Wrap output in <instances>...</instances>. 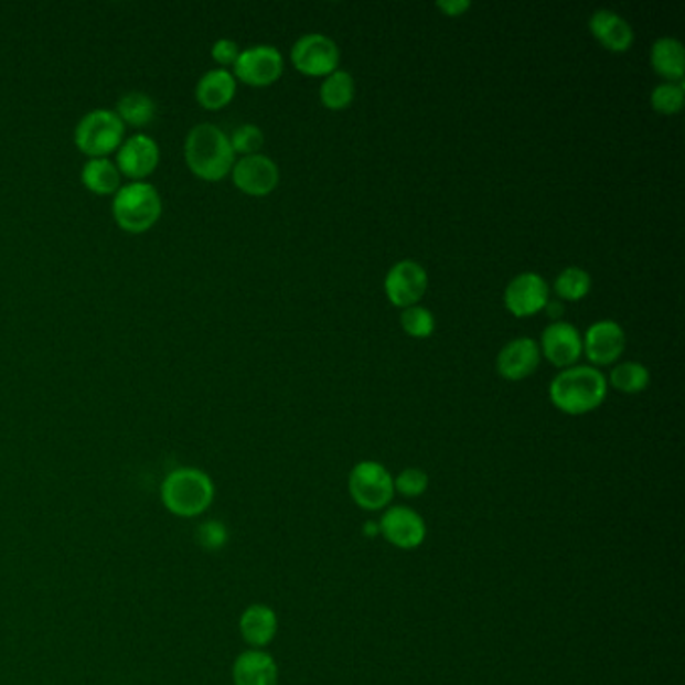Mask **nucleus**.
I'll use <instances>...</instances> for the list:
<instances>
[{
  "instance_id": "obj_1",
  "label": "nucleus",
  "mask_w": 685,
  "mask_h": 685,
  "mask_svg": "<svg viewBox=\"0 0 685 685\" xmlns=\"http://www.w3.org/2000/svg\"><path fill=\"white\" fill-rule=\"evenodd\" d=\"M159 499L173 517H202L214 505V479L197 467H178L163 477Z\"/></svg>"
},
{
  "instance_id": "obj_2",
  "label": "nucleus",
  "mask_w": 685,
  "mask_h": 685,
  "mask_svg": "<svg viewBox=\"0 0 685 685\" xmlns=\"http://www.w3.org/2000/svg\"><path fill=\"white\" fill-rule=\"evenodd\" d=\"M549 398L563 415H589L606 403V374L593 366L565 368L550 381Z\"/></svg>"
},
{
  "instance_id": "obj_3",
  "label": "nucleus",
  "mask_w": 685,
  "mask_h": 685,
  "mask_svg": "<svg viewBox=\"0 0 685 685\" xmlns=\"http://www.w3.org/2000/svg\"><path fill=\"white\" fill-rule=\"evenodd\" d=\"M185 163L193 175L203 181H222L232 173L236 153L229 137L214 124H200L185 137Z\"/></svg>"
},
{
  "instance_id": "obj_4",
  "label": "nucleus",
  "mask_w": 685,
  "mask_h": 685,
  "mask_svg": "<svg viewBox=\"0 0 685 685\" xmlns=\"http://www.w3.org/2000/svg\"><path fill=\"white\" fill-rule=\"evenodd\" d=\"M163 202L158 188L149 181H129L113 197V217L129 234H143L158 224Z\"/></svg>"
},
{
  "instance_id": "obj_5",
  "label": "nucleus",
  "mask_w": 685,
  "mask_h": 685,
  "mask_svg": "<svg viewBox=\"0 0 685 685\" xmlns=\"http://www.w3.org/2000/svg\"><path fill=\"white\" fill-rule=\"evenodd\" d=\"M125 141V125L113 109H93L75 127V146L90 158H109Z\"/></svg>"
},
{
  "instance_id": "obj_6",
  "label": "nucleus",
  "mask_w": 685,
  "mask_h": 685,
  "mask_svg": "<svg viewBox=\"0 0 685 685\" xmlns=\"http://www.w3.org/2000/svg\"><path fill=\"white\" fill-rule=\"evenodd\" d=\"M349 493L362 511H384L396 494L394 477L381 462H358L349 474Z\"/></svg>"
},
{
  "instance_id": "obj_7",
  "label": "nucleus",
  "mask_w": 685,
  "mask_h": 685,
  "mask_svg": "<svg viewBox=\"0 0 685 685\" xmlns=\"http://www.w3.org/2000/svg\"><path fill=\"white\" fill-rule=\"evenodd\" d=\"M290 58L306 77H328L340 65V49L327 34L308 33L293 43Z\"/></svg>"
},
{
  "instance_id": "obj_8",
  "label": "nucleus",
  "mask_w": 685,
  "mask_h": 685,
  "mask_svg": "<svg viewBox=\"0 0 685 685\" xmlns=\"http://www.w3.org/2000/svg\"><path fill=\"white\" fill-rule=\"evenodd\" d=\"M283 75V56L276 46L244 49L234 65V77L249 87H270Z\"/></svg>"
},
{
  "instance_id": "obj_9",
  "label": "nucleus",
  "mask_w": 685,
  "mask_h": 685,
  "mask_svg": "<svg viewBox=\"0 0 685 685\" xmlns=\"http://www.w3.org/2000/svg\"><path fill=\"white\" fill-rule=\"evenodd\" d=\"M427 270L413 259L396 261L384 278V292L388 302L400 310L418 306V302L427 296Z\"/></svg>"
},
{
  "instance_id": "obj_10",
  "label": "nucleus",
  "mask_w": 685,
  "mask_h": 685,
  "mask_svg": "<svg viewBox=\"0 0 685 685\" xmlns=\"http://www.w3.org/2000/svg\"><path fill=\"white\" fill-rule=\"evenodd\" d=\"M378 528L384 539L396 549H418L427 539V523L410 506H388L378 521Z\"/></svg>"
},
{
  "instance_id": "obj_11",
  "label": "nucleus",
  "mask_w": 685,
  "mask_h": 685,
  "mask_svg": "<svg viewBox=\"0 0 685 685\" xmlns=\"http://www.w3.org/2000/svg\"><path fill=\"white\" fill-rule=\"evenodd\" d=\"M229 175L237 190L251 197H266L280 183V169L276 161L261 153L236 159Z\"/></svg>"
},
{
  "instance_id": "obj_12",
  "label": "nucleus",
  "mask_w": 685,
  "mask_h": 685,
  "mask_svg": "<svg viewBox=\"0 0 685 685\" xmlns=\"http://www.w3.org/2000/svg\"><path fill=\"white\" fill-rule=\"evenodd\" d=\"M503 300L506 310L515 318H531L543 312L549 302V283L535 271L518 274L509 281Z\"/></svg>"
},
{
  "instance_id": "obj_13",
  "label": "nucleus",
  "mask_w": 685,
  "mask_h": 685,
  "mask_svg": "<svg viewBox=\"0 0 685 685\" xmlns=\"http://www.w3.org/2000/svg\"><path fill=\"white\" fill-rule=\"evenodd\" d=\"M540 356L557 368H571L584 354V338L569 322H550L540 334Z\"/></svg>"
},
{
  "instance_id": "obj_14",
  "label": "nucleus",
  "mask_w": 685,
  "mask_h": 685,
  "mask_svg": "<svg viewBox=\"0 0 685 685\" xmlns=\"http://www.w3.org/2000/svg\"><path fill=\"white\" fill-rule=\"evenodd\" d=\"M158 141L146 133H136L127 137L121 147L117 149V168L121 175L131 181H146L147 175H151L159 165Z\"/></svg>"
},
{
  "instance_id": "obj_15",
  "label": "nucleus",
  "mask_w": 685,
  "mask_h": 685,
  "mask_svg": "<svg viewBox=\"0 0 685 685\" xmlns=\"http://www.w3.org/2000/svg\"><path fill=\"white\" fill-rule=\"evenodd\" d=\"M584 338V354L593 368L618 362L625 350V332L616 320H599L587 328Z\"/></svg>"
},
{
  "instance_id": "obj_16",
  "label": "nucleus",
  "mask_w": 685,
  "mask_h": 685,
  "mask_svg": "<svg viewBox=\"0 0 685 685\" xmlns=\"http://www.w3.org/2000/svg\"><path fill=\"white\" fill-rule=\"evenodd\" d=\"M539 362V342L527 336L515 338L499 352L496 371L505 381L518 383L537 371Z\"/></svg>"
},
{
  "instance_id": "obj_17",
  "label": "nucleus",
  "mask_w": 685,
  "mask_h": 685,
  "mask_svg": "<svg viewBox=\"0 0 685 685\" xmlns=\"http://www.w3.org/2000/svg\"><path fill=\"white\" fill-rule=\"evenodd\" d=\"M589 31L596 36L597 43L609 53H628L635 41L631 24L618 12L607 9L591 14Z\"/></svg>"
},
{
  "instance_id": "obj_18",
  "label": "nucleus",
  "mask_w": 685,
  "mask_h": 685,
  "mask_svg": "<svg viewBox=\"0 0 685 685\" xmlns=\"http://www.w3.org/2000/svg\"><path fill=\"white\" fill-rule=\"evenodd\" d=\"M278 663L264 650H246L232 665L234 685H278Z\"/></svg>"
},
{
  "instance_id": "obj_19",
  "label": "nucleus",
  "mask_w": 685,
  "mask_h": 685,
  "mask_svg": "<svg viewBox=\"0 0 685 685\" xmlns=\"http://www.w3.org/2000/svg\"><path fill=\"white\" fill-rule=\"evenodd\" d=\"M239 635L246 641L249 650L268 647L278 633V616L271 607L264 603H251L239 616Z\"/></svg>"
},
{
  "instance_id": "obj_20",
  "label": "nucleus",
  "mask_w": 685,
  "mask_h": 685,
  "mask_svg": "<svg viewBox=\"0 0 685 685\" xmlns=\"http://www.w3.org/2000/svg\"><path fill=\"white\" fill-rule=\"evenodd\" d=\"M237 90V81L232 71L227 68H212L203 75L202 79L195 85V101L202 105L203 109L217 111L224 109L225 105L234 101Z\"/></svg>"
},
{
  "instance_id": "obj_21",
  "label": "nucleus",
  "mask_w": 685,
  "mask_h": 685,
  "mask_svg": "<svg viewBox=\"0 0 685 685\" xmlns=\"http://www.w3.org/2000/svg\"><path fill=\"white\" fill-rule=\"evenodd\" d=\"M652 68L665 83H682L685 75V55L682 41L674 36L657 39L652 46Z\"/></svg>"
},
{
  "instance_id": "obj_22",
  "label": "nucleus",
  "mask_w": 685,
  "mask_h": 685,
  "mask_svg": "<svg viewBox=\"0 0 685 685\" xmlns=\"http://www.w3.org/2000/svg\"><path fill=\"white\" fill-rule=\"evenodd\" d=\"M81 181L97 195H115L121 188V171L109 158H90L81 169Z\"/></svg>"
},
{
  "instance_id": "obj_23",
  "label": "nucleus",
  "mask_w": 685,
  "mask_h": 685,
  "mask_svg": "<svg viewBox=\"0 0 685 685\" xmlns=\"http://www.w3.org/2000/svg\"><path fill=\"white\" fill-rule=\"evenodd\" d=\"M115 113L119 115V119L124 121V125H131V127H146L151 124L158 115V103L147 95L143 90H129L121 95V99L117 101V109Z\"/></svg>"
},
{
  "instance_id": "obj_24",
  "label": "nucleus",
  "mask_w": 685,
  "mask_h": 685,
  "mask_svg": "<svg viewBox=\"0 0 685 685\" xmlns=\"http://www.w3.org/2000/svg\"><path fill=\"white\" fill-rule=\"evenodd\" d=\"M356 97V85L349 71H334L322 81L320 87V101L330 111H342L349 109Z\"/></svg>"
},
{
  "instance_id": "obj_25",
  "label": "nucleus",
  "mask_w": 685,
  "mask_h": 685,
  "mask_svg": "<svg viewBox=\"0 0 685 685\" xmlns=\"http://www.w3.org/2000/svg\"><path fill=\"white\" fill-rule=\"evenodd\" d=\"M652 383V374L640 362H621L611 374L609 384L623 394H640Z\"/></svg>"
},
{
  "instance_id": "obj_26",
  "label": "nucleus",
  "mask_w": 685,
  "mask_h": 685,
  "mask_svg": "<svg viewBox=\"0 0 685 685\" xmlns=\"http://www.w3.org/2000/svg\"><path fill=\"white\" fill-rule=\"evenodd\" d=\"M591 276L589 271L577 266H569L557 276V280L553 283L555 293L565 300V302H579L584 300L587 293L591 292Z\"/></svg>"
},
{
  "instance_id": "obj_27",
  "label": "nucleus",
  "mask_w": 685,
  "mask_h": 685,
  "mask_svg": "<svg viewBox=\"0 0 685 685\" xmlns=\"http://www.w3.org/2000/svg\"><path fill=\"white\" fill-rule=\"evenodd\" d=\"M400 327L405 330L406 336L425 340L435 334L437 320L425 306H410V308H405L400 314Z\"/></svg>"
},
{
  "instance_id": "obj_28",
  "label": "nucleus",
  "mask_w": 685,
  "mask_h": 685,
  "mask_svg": "<svg viewBox=\"0 0 685 685\" xmlns=\"http://www.w3.org/2000/svg\"><path fill=\"white\" fill-rule=\"evenodd\" d=\"M652 107L660 115H677L684 109V83H662L652 90Z\"/></svg>"
},
{
  "instance_id": "obj_29",
  "label": "nucleus",
  "mask_w": 685,
  "mask_h": 685,
  "mask_svg": "<svg viewBox=\"0 0 685 685\" xmlns=\"http://www.w3.org/2000/svg\"><path fill=\"white\" fill-rule=\"evenodd\" d=\"M195 540L205 553H220L229 543V528L220 518H207L195 528Z\"/></svg>"
},
{
  "instance_id": "obj_30",
  "label": "nucleus",
  "mask_w": 685,
  "mask_h": 685,
  "mask_svg": "<svg viewBox=\"0 0 685 685\" xmlns=\"http://www.w3.org/2000/svg\"><path fill=\"white\" fill-rule=\"evenodd\" d=\"M264 141H266L264 131L254 124L239 125L236 131L229 136V143H232L234 153H239L242 158L259 153V149L264 147Z\"/></svg>"
},
{
  "instance_id": "obj_31",
  "label": "nucleus",
  "mask_w": 685,
  "mask_h": 685,
  "mask_svg": "<svg viewBox=\"0 0 685 685\" xmlns=\"http://www.w3.org/2000/svg\"><path fill=\"white\" fill-rule=\"evenodd\" d=\"M428 489V474L422 469H405L400 472L396 479H394V491L408 496V499H416V496H422L427 493Z\"/></svg>"
},
{
  "instance_id": "obj_32",
  "label": "nucleus",
  "mask_w": 685,
  "mask_h": 685,
  "mask_svg": "<svg viewBox=\"0 0 685 685\" xmlns=\"http://www.w3.org/2000/svg\"><path fill=\"white\" fill-rule=\"evenodd\" d=\"M239 53H242V49L232 39H220L212 46V56H214V61L220 65V68L234 67Z\"/></svg>"
},
{
  "instance_id": "obj_33",
  "label": "nucleus",
  "mask_w": 685,
  "mask_h": 685,
  "mask_svg": "<svg viewBox=\"0 0 685 685\" xmlns=\"http://www.w3.org/2000/svg\"><path fill=\"white\" fill-rule=\"evenodd\" d=\"M471 2L469 0H439L437 2V9H439L442 14H447L450 19H457V17H462L464 12L471 11Z\"/></svg>"
},
{
  "instance_id": "obj_34",
  "label": "nucleus",
  "mask_w": 685,
  "mask_h": 685,
  "mask_svg": "<svg viewBox=\"0 0 685 685\" xmlns=\"http://www.w3.org/2000/svg\"><path fill=\"white\" fill-rule=\"evenodd\" d=\"M545 310H547V312H549L550 318H553V322H555V315H561L563 314V303L561 302H547V306H545Z\"/></svg>"
},
{
  "instance_id": "obj_35",
  "label": "nucleus",
  "mask_w": 685,
  "mask_h": 685,
  "mask_svg": "<svg viewBox=\"0 0 685 685\" xmlns=\"http://www.w3.org/2000/svg\"><path fill=\"white\" fill-rule=\"evenodd\" d=\"M364 535H368V537H376V535H381L378 523H376V521H368V523L364 525Z\"/></svg>"
}]
</instances>
